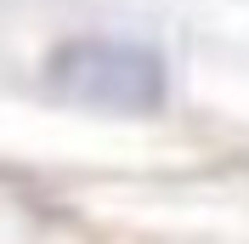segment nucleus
Returning <instances> with one entry per match:
<instances>
[{"label":"nucleus","instance_id":"nucleus-1","mask_svg":"<svg viewBox=\"0 0 249 244\" xmlns=\"http://www.w3.org/2000/svg\"><path fill=\"white\" fill-rule=\"evenodd\" d=\"M40 80L62 97H79V102H96V108H124V114H147L170 91V68L153 46L108 40V34L57 40L40 62Z\"/></svg>","mask_w":249,"mask_h":244}]
</instances>
